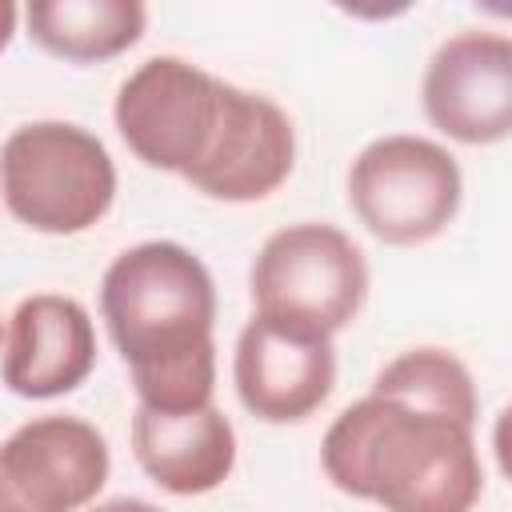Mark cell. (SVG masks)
Instances as JSON below:
<instances>
[{
  "label": "cell",
  "mask_w": 512,
  "mask_h": 512,
  "mask_svg": "<svg viewBox=\"0 0 512 512\" xmlns=\"http://www.w3.org/2000/svg\"><path fill=\"white\" fill-rule=\"evenodd\" d=\"M248 288L256 308L252 316L336 336L364 308L368 260L348 232L304 220L272 232L260 244Z\"/></svg>",
  "instance_id": "4"
},
{
  "label": "cell",
  "mask_w": 512,
  "mask_h": 512,
  "mask_svg": "<svg viewBox=\"0 0 512 512\" xmlns=\"http://www.w3.org/2000/svg\"><path fill=\"white\" fill-rule=\"evenodd\" d=\"M232 380L240 404L264 424L308 420L336 384L332 336L252 316L236 336Z\"/></svg>",
  "instance_id": "9"
},
{
  "label": "cell",
  "mask_w": 512,
  "mask_h": 512,
  "mask_svg": "<svg viewBox=\"0 0 512 512\" xmlns=\"http://www.w3.org/2000/svg\"><path fill=\"white\" fill-rule=\"evenodd\" d=\"M112 456L96 424L36 416L0 444V512H80L108 484Z\"/></svg>",
  "instance_id": "7"
},
{
  "label": "cell",
  "mask_w": 512,
  "mask_h": 512,
  "mask_svg": "<svg viewBox=\"0 0 512 512\" xmlns=\"http://www.w3.org/2000/svg\"><path fill=\"white\" fill-rule=\"evenodd\" d=\"M228 88L184 56H152L120 84L112 120L140 164L188 180L216 144Z\"/></svg>",
  "instance_id": "6"
},
{
  "label": "cell",
  "mask_w": 512,
  "mask_h": 512,
  "mask_svg": "<svg viewBox=\"0 0 512 512\" xmlns=\"http://www.w3.org/2000/svg\"><path fill=\"white\" fill-rule=\"evenodd\" d=\"M100 316L144 408L192 412L212 404L216 284L192 248L176 240L124 248L100 280Z\"/></svg>",
  "instance_id": "1"
},
{
  "label": "cell",
  "mask_w": 512,
  "mask_h": 512,
  "mask_svg": "<svg viewBox=\"0 0 512 512\" xmlns=\"http://www.w3.org/2000/svg\"><path fill=\"white\" fill-rule=\"evenodd\" d=\"M0 196L24 228L76 236L108 216L116 200V164L88 128L32 120L0 144Z\"/></svg>",
  "instance_id": "3"
},
{
  "label": "cell",
  "mask_w": 512,
  "mask_h": 512,
  "mask_svg": "<svg viewBox=\"0 0 512 512\" xmlns=\"http://www.w3.org/2000/svg\"><path fill=\"white\" fill-rule=\"evenodd\" d=\"M96 368V324L88 308L60 292H36L16 304L4 348L0 380L24 400H56L76 392Z\"/></svg>",
  "instance_id": "10"
},
{
  "label": "cell",
  "mask_w": 512,
  "mask_h": 512,
  "mask_svg": "<svg viewBox=\"0 0 512 512\" xmlns=\"http://www.w3.org/2000/svg\"><path fill=\"white\" fill-rule=\"evenodd\" d=\"M24 24L48 56L100 64L144 36L148 8L140 0H32L24 8Z\"/></svg>",
  "instance_id": "13"
},
{
  "label": "cell",
  "mask_w": 512,
  "mask_h": 512,
  "mask_svg": "<svg viewBox=\"0 0 512 512\" xmlns=\"http://www.w3.org/2000/svg\"><path fill=\"white\" fill-rule=\"evenodd\" d=\"M320 468L332 488L384 512H472L484 496L468 424L372 392L328 424Z\"/></svg>",
  "instance_id": "2"
},
{
  "label": "cell",
  "mask_w": 512,
  "mask_h": 512,
  "mask_svg": "<svg viewBox=\"0 0 512 512\" xmlns=\"http://www.w3.org/2000/svg\"><path fill=\"white\" fill-rule=\"evenodd\" d=\"M464 176L456 156L412 132L364 144L348 168V204L384 244L412 248L436 240L460 212Z\"/></svg>",
  "instance_id": "5"
},
{
  "label": "cell",
  "mask_w": 512,
  "mask_h": 512,
  "mask_svg": "<svg viewBox=\"0 0 512 512\" xmlns=\"http://www.w3.org/2000/svg\"><path fill=\"white\" fill-rule=\"evenodd\" d=\"M132 456L164 492L204 496L236 468V428L216 404L192 412H156L136 404Z\"/></svg>",
  "instance_id": "12"
},
{
  "label": "cell",
  "mask_w": 512,
  "mask_h": 512,
  "mask_svg": "<svg viewBox=\"0 0 512 512\" xmlns=\"http://www.w3.org/2000/svg\"><path fill=\"white\" fill-rule=\"evenodd\" d=\"M372 396H384V400H396V404H408L420 412H436V416L460 420L468 428H476V412H480L472 372L448 348L400 352L396 360H388L376 372Z\"/></svg>",
  "instance_id": "14"
},
{
  "label": "cell",
  "mask_w": 512,
  "mask_h": 512,
  "mask_svg": "<svg viewBox=\"0 0 512 512\" xmlns=\"http://www.w3.org/2000/svg\"><path fill=\"white\" fill-rule=\"evenodd\" d=\"M296 164V128L288 112L248 88H228L224 120L208 160L188 176V184L224 204H252L272 196Z\"/></svg>",
  "instance_id": "11"
},
{
  "label": "cell",
  "mask_w": 512,
  "mask_h": 512,
  "mask_svg": "<svg viewBox=\"0 0 512 512\" xmlns=\"http://www.w3.org/2000/svg\"><path fill=\"white\" fill-rule=\"evenodd\" d=\"M16 20H20L16 4H12V0H0V52L8 48V40H12V32H16Z\"/></svg>",
  "instance_id": "16"
},
{
  "label": "cell",
  "mask_w": 512,
  "mask_h": 512,
  "mask_svg": "<svg viewBox=\"0 0 512 512\" xmlns=\"http://www.w3.org/2000/svg\"><path fill=\"white\" fill-rule=\"evenodd\" d=\"M88 512H160V508L148 504V500H140V496H112V500L92 504Z\"/></svg>",
  "instance_id": "15"
},
{
  "label": "cell",
  "mask_w": 512,
  "mask_h": 512,
  "mask_svg": "<svg viewBox=\"0 0 512 512\" xmlns=\"http://www.w3.org/2000/svg\"><path fill=\"white\" fill-rule=\"evenodd\" d=\"M420 104L436 132L456 144H500L512 132V40L468 28L448 36L420 80Z\"/></svg>",
  "instance_id": "8"
},
{
  "label": "cell",
  "mask_w": 512,
  "mask_h": 512,
  "mask_svg": "<svg viewBox=\"0 0 512 512\" xmlns=\"http://www.w3.org/2000/svg\"><path fill=\"white\" fill-rule=\"evenodd\" d=\"M0 336H4V328H0Z\"/></svg>",
  "instance_id": "17"
}]
</instances>
